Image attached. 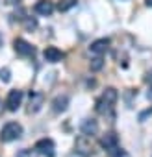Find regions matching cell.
<instances>
[{
	"instance_id": "8fae6325",
	"label": "cell",
	"mask_w": 152,
	"mask_h": 157,
	"mask_svg": "<svg viewBox=\"0 0 152 157\" xmlns=\"http://www.w3.org/2000/svg\"><path fill=\"white\" fill-rule=\"evenodd\" d=\"M100 146L104 148V150H111V148H115V146H119V135L117 133H113V131H108L102 139H100Z\"/></svg>"
},
{
	"instance_id": "277c9868",
	"label": "cell",
	"mask_w": 152,
	"mask_h": 157,
	"mask_svg": "<svg viewBox=\"0 0 152 157\" xmlns=\"http://www.w3.org/2000/svg\"><path fill=\"white\" fill-rule=\"evenodd\" d=\"M35 150L39 151V155H45V157H54L56 155V144L52 139H39L35 142Z\"/></svg>"
},
{
	"instance_id": "4fadbf2b",
	"label": "cell",
	"mask_w": 152,
	"mask_h": 157,
	"mask_svg": "<svg viewBox=\"0 0 152 157\" xmlns=\"http://www.w3.org/2000/svg\"><path fill=\"white\" fill-rule=\"evenodd\" d=\"M69 107V96L67 94H59L52 100V111L54 113H63Z\"/></svg>"
},
{
	"instance_id": "ffe728a7",
	"label": "cell",
	"mask_w": 152,
	"mask_h": 157,
	"mask_svg": "<svg viewBox=\"0 0 152 157\" xmlns=\"http://www.w3.org/2000/svg\"><path fill=\"white\" fill-rule=\"evenodd\" d=\"M145 82H146V83H150V87H152V70H148V72H146V76H145Z\"/></svg>"
},
{
	"instance_id": "ba28073f",
	"label": "cell",
	"mask_w": 152,
	"mask_h": 157,
	"mask_svg": "<svg viewBox=\"0 0 152 157\" xmlns=\"http://www.w3.org/2000/svg\"><path fill=\"white\" fill-rule=\"evenodd\" d=\"M43 56H45V59L48 63H58V61H61L65 57V54L59 48H56V46H46L45 52H43Z\"/></svg>"
},
{
	"instance_id": "603a6c76",
	"label": "cell",
	"mask_w": 152,
	"mask_h": 157,
	"mask_svg": "<svg viewBox=\"0 0 152 157\" xmlns=\"http://www.w3.org/2000/svg\"><path fill=\"white\" fill-rule=\"evenodd\" d=\"M2 43H4V39H2V33H0V46H2Z\"/></svg>"
},
{
	"instance_id": "5bb4252c",
	"label": "cell",
	"mask_w": 152,
	"mask_h": 157,
	"mask_svg": "<svg viewBox=\"0 0 152 157\" xmlns=\"http://www.w3.org/2000/svg\"><path fill=\"white\" fill-rule=\"evenodd\" d=\"M89 67H91V70H100L102 67H104V59H102V56H97L95 59H91V63H89Z\"/></svg>"
},
{
	"instance_id": "7a4b0ae2",
	"label": "cell",
	"mask_w": 152,
	"mask_h": 157,
	"mask_svg": "<svg viewBox=\"0 0 152 157\" xmlns=\"http://www.w3.org/2000/svg\"><path fill=\"white\" fill-rule=\"evenodd\" d=\"M21 135H22V126L19 122H8L2 129H0V140L2 142L17 140Z\"/></svg>"
},
{
	"instance_id": "9c48e42d",
	"label": "cell",
	"mask_w": 152,
	"mask_h": 157,
	"mask_svg": "<svg viewBox=\"0 0 152 157\" xmlns=\"http://www.w3.org/2000/svg\"><path fill=\"white\" fill-rule=\"evenodd\" d=\"M80 131H82V135H87V137L97 135V131H98V124H97V120H93V118H86V120H82V124H80Z\"/></svg>"
},
{
	"instance_id": "ac0fdd59",
	"label": "cell",
	"mask_w": 152,
	"mask_h": 157,
	"mask_svg": "<svg viewBox=\"0 0 152 157\" xmlns=\"http://www.w3.org/2000/svg\"><path fill=\"white\" fill-rule=\"evenodd\" d=\"M22 21H24V28H26V30H35V28H37V21H35V19L30 17V19H22Z\"/></svg>"
},
{
	"instance_id": "d6986e66",
	"label": "cell",
	"mask_w": 152,
	"mask_h": 157,
	"mask_svg": "<svg viewBox=\"0 0 152 157\" xmlns=\"http://www.w3.org/2000/svg\"><path fill=\"white\" fill-rule=\"evenodd\" d=\"M0 80H4L6 83L11 80V76H10V68H4V70H0Z\"/></svg>"
},
{
	"instance_id": "7c38bea8",
	"label": "cell",
	"mask_w": 152,
	"mask_h": 157,
	"mask_svg": "<svg viewBox=\"0 0 152 157\" xmlns=\"http://www.w3.org/2000/svg\"><path fill=\"white\" fill-rule=\"evenodd\" d=\"M108 46H110V39H98V41L91 43L89 52H91V54H95V56H102V54H106Z\"/></svg>"
},
{
	"instance_id": "44dd1931",
	"label": "cell",
	"mask_w": 152,
	"mask_h": 157,
	"mask_svg": "<svg viewBox=\"0 0 152 157\" xmlns=\"http://www.w3.org/2000/svg\"><path fill=\"white\" fill-rule=\"evenodd\" d=\"M148 115H152V109H148V111H145V113H141V115H139V120L143 122V120H145V118H146Z\"/></svg>"
},
{
	"instance_id": "e0dca14e",
	"label": "cell",
	"mask_w": 152,
	"mask_h": 157,
	"mask_svg": "<svg viewBox=\"0 0 152 157\" xmlns=\"http://www.w3.org/2000/svg\"><path fill=\"white\" fill-rule=\"evenodd\" d=\"M74 4H76V0H61V2L58 4V10H59V11H67V10H70Z\"/></svg>"
},
{
	"instance_id": "9a60e30c",
	"label": "cell",
	"mask_w": 152,
	"mask_h": 157,
	"mask_svg": "<svg viewBox=\"0 0 152 157\" xmlns=\"http://www.w3.org/2000/svg\"><path fill=\"white\" fill-rule=\"evenodd\" d=\"M110 157H130V153H128L126 150H122V148L115 146V148H111V150H110Z\"/></svg>"
},
{
	"instance_id": "6da1fadb",
	"label": "cell",
	"mask_w": 152,
	"mask_h": 157,
	"mask_svg": "<svg viewBox=\"0 0 152 157\" xmlns=\"http://www.w3.org/2000/svg\"><path fill=\"white\" fill-rule=\"evenodd\" d=\"M117 98H119L117 89L108 87V89L102 93V96L97 100V111H98V113H102V115L110 113V111H111V107H113V104L117 102Z\"/></svg>"
},
{
	"instance_id": "30bf717a",
	"label": "cell",
	"mask_w": 152,
	"mask_h": 157,
	"mask_svg": "<svg viewBox=\"0 0 152 157\" xmlns=\"http://www.w3.org/2000/svg\"><path fill=\"white\" fill-rule=\"evenodd\" d=\"M45 104V94L43 93H32L30 94V105H28V111L30 113H37Z\"/></svg>"
},
{
	"instance_id": "2e32d148",
	"label": "cell",
	"mask_w": 152,
	"mask_h": 157,
	"mask_svg": "<svg viewBox=\"0 0 152 157\" xmlns=\"http://www.w3.org/2000/svg\"><path fill=\"white\" fill-rule=\"evenodd\" d=\"M17 157H39V151L34 148V150H30V148H24V150H21L19 153H17Z\"/></svg>"
},
{
	"instance_id": "8992f818",
	"label": "cell",
	"mask_w": 152,
	"mask_h": 157,
	"mask_svg": "<svg viewBox=\"0 0 152 157\" xmlns=\"http://www.w3.org/2000/svg\"><path fill=\"white\" fill-rule=\"evenodd\" d=\"M21 104H22V91H19V89L10 91V94H8V98H6L8 109H10V111H17V109L21 107Z\"/></svg>"
},
{
	"instance_id": "52a82bcc",
	"label": "cell",
	"mask_w": 152,
	"mask_h": 157,
	"mask_svg": "<svg viewBox=\"0 0 152 157\" xmlns=\"http://www.w3.org/2000/svg\"><path fill=\"white\" fill-rule=\"evenodd\" d=\"M54 2L52 0H37L35 2V6H34V11L37 13V15H43V17H46V15H52V11H54Z\"/></svg>"
},
{
	"instance_id": "3957f363",
	"label": "cell",
	"mask_w": 152,
	"mask_h": 157,
	"mask_svg": "<svg viewBox=\"0 0 152 157\" xmlns=\"http://www.w3.org/2000/svg\"><path fill=\"white\" fill-rule=\"evenodd\" d=\"M74 148H76V153H80L82 157H91L93 155V142L87 135H82V137L76 139Z\"/></svg>"
},
{
	"instance_id": "7402d4cb",
	"label": "cell",
	"mask_w": 152,
	"mask_h": 157,
	"mask_svg": "<svg viewBox=\"0 0 152 157\" xmlns=\"http://www.w3.org/2000/svg\"><path fill=\"white\" fill-rule=\"evenodd\" d=\"M6 2H8V4H11V6H15V4H19V2H21V0H6Z\"/></svg>"
},
{
	"instance_id": "5b68a950",
	"label": "cell",
	"mask_w": 152,
	"mask_h": 157,
	"mask_svg": "<svg viewBox=\"0 0 152 157\" xmlns=\"http://www.w3.org/2000/svg\"><path fill=\"white\" fill-rule=\"evenodd\" d=\"M13 48H15V52H17L19 56H22V57H30V56L35 54V48H34L28 41H24V39H21V37L13 41Z\"/></svg>"
}]
</instances>
